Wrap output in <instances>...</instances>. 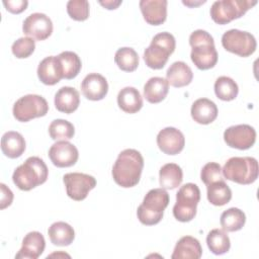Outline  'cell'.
<instances>
[{"mask_svg": "<svg viewBox=\"0 0 259 259\" xmlns=\"http://www.w3.org/2000/svg\"><path fill=\"white\" fill-rule=\"evenodd\" d=\"M117 104L126 113H136L143 107V97L135 87H124L117 94Z\"/></svg>", "mask_w": 259, "mask_h": 259, "instance_id": "25", "label": "cell"}, {"mask_svg": "<svg viewBox=\"0 0 259 259\" xmlns=\"http://www.w3.org/2000/svg\"><path fill=\"white\" fill-rule=\"evenodd\" d=\"M49 157L55 166L65 168L76 164L79 158V152L76 146L70 142L58 141L51 146L49 150Z\"/></svg>", "mask_w": 259, "mask_h": 259, "instance_id": "14", "label": "cell"}, {"mask_svg": "<svg viewBox=\"0 0 259 259\" xmlns=\"http://www.w3.org/2000/svg\"><path fill=\"white\" fill-rule=\"evenodd\" d=\"M193 73L191 68L182 61L174 62L166 72V80L176 88L187 86L191 83Z\"/></svg>", "mask_w": 259, "mask_h": 259, "instance_id": "23", "label": "cell"}, {"mask_svg": "<svg viewBox=\"0 0 259 259\" xmlns=\"http://www.w3.org/2000/svg\"><path fill=\"white\" fill-rule=\"evenodd\" d=\"M238 92V84L228 76H221L214 82V93L221 100H234L237 97Z\"/></svg>", "mask_w": 259, "mask_h": 259, "instance_id": "33", "label": "cell"}, {"mask_svg": "<svg viewBox=\"0 0 259 259\" xmlns=\"http://www.w3.org/2000/svg\"><path fill=\"white\" fill-rule=\"evenodd\" d=\"M58 57L63 66L64 78L68 80L75 78L79 74L82 67V63L79 56L74 52L65 51L62 52Z\"/></svg>", "mask_w": 259, "mask_h": 259, "instance_id": "34", "label": "cell"}, {"mask_svg": "<svg viewBox=\"0 0 259 259\" xmlns=\"http://www.w3.org/2000/svg\"><path fill=\"white\" fill-rule=\"evenodd\" d=\"M99 3L105 7L106 9L112 10V9H116L120 4L121 1H112V0H108V1H99Z\"/></svg>", "mask_w": 259, "mask_h": 259, "instance_id": "41", "label": "cell"}, {"mask_svg": "<svg viewBox=\"0 0 259 259\" xmlns=\"http://www.w3.org/2000/svg\"><path fill=\"white\" fill-rule=\"evenodd\" d=\"M114 62L120 70L133 72L139 66V55L133 48L123 47L116 51Z\"/></svg>", "mask_w": 259, "mask_h": 259, "instance_id": "32", "label": "cell"}, {"mask_svg": "<svg viewBox=\"0 0 259 259\" xmlns=\"http://www.w3.org/2000/svg\"><path fill=\"white\" fill-rule=\"evenodd\" d=\"M207 187V200L215 205L222 206L227 204L232 198V190L224 180L212 182Z\"/></svg>", "mask_w": 259, "mask_h": 259, "instance_id": "29", "label": "cell"}, {"mask_svg": "<svg viewBox=\"0 0 259 259\" xmlns=\"http://www.w3.org/2000/svg\"><path fill=\"white\" fill-rule=\"evenodd\" d=\"M37 77L45 85H55L60 82V80L64 78V74L59 57L50 56L45 58L38 64Z\"/></svg>", "mask_w": 259, "mask_h": 259, "instance_id": "16", "label": "cell"}, {"mask_svg": "<svg viewBox=\"0 0 259 259\" xmlns=\"http://www.w3.org/2000/svg\"><path fill=\"white\" fill-rule=\"evenodd\" d=\"M224 140L231 148L247 150L255 144L256 131L249 124L232 125L225 131Z\"/></svg>", "mask_w": 259, "mask_h": 259, "instance_id": "12", "label": "cell"}, {"mask_svg": "<svg viewBox=\"0 0 259 259\" xmlns=\"http://www.w3.org/2000/svg\"><path fill=\"white\" fill-rule=\"evenodd\" d=\"M222 45L226 51L243 58L251 56L257 47L256 38L253 34L235 28L223 34Z\"/></svg>", "mask_w": 259, "mask_h": 259, "instance_id": "10", "label": "cell"}, {"mask_svg": "<svg viewBox=\"0 0 259 259\" xmlns=\"http://www.w3.org/2000/svg\"><path fill=\"white\" fill-rule=\"evenodd\" d=\"M169 91V83L162 77L150 78L144 86V97L150 103H159L165 99Z\"/></svg>", "mask_w": 259, "mask_h": 259, "instance_id": "26", "label": "cell"}, {"mask_svg": "<svg viewBox=\"0 0 259 259\" xmlns=\"http://www.w3.org/2000/svg\"><path fill=\"white\" fill-rule=\"evenodd\" d=\"M83 95L92 101L103 99L108 92V83L102 75L98 73L88 74L81 83Z\"/></svg>", "mask_w": 259, "mask_h": 259, "instance_id": "17", "label": "cell"}, {"mask_svg": "<svg viewBox=\"0 0 259 259\" xmlns=\"http://www.w3.org/2000/svg\"><path fill=\"white\" fill-rule=\"evenodd\" d=\"M220 223L224 231L237 232L244 227L246 223V215L240 208L231 207L221 214Z\"/></svg>", "mask_w": 259, "mask_h": 259, "instance_id": "30", "label": "cell"}, {"mask_svg": "<svg viewBox=\"0 0 259 259\" xmlns=\"http://www.w3.org/2000/svg\"><path fill=\"white\" fill-rule=\"evenodd\" d=\"M49 134L50 137L57 141H68L71 140L75 135V127L74 125L66 120V119H55L49 125Z\"/></svg>", "mask_w": 259, "mask_h": 259, "instance_id": "35", "label": "cell"}, {"mask_svg": "<svg viewBox=\"0 0 259 259\" xmlns=\"http://www.w3.org/2000/svg\"><path fill=\"white\" fill-rule=\"evenodd\" d=\"M168 204L169 194L164 188L151 189L137 209L139 221L146 226L157 225L162 220Z\"/></svg>", "mask_w": 259, "mask_h": 259, "instance_id": "4", "label": "cell"}, {"mask_svg": "<svg viewBox=\"0 0 259 259\" xmlns=\"http://www.w3.org/2000/svg\"><path fill=\"white\" fill-rule=\"evenodd\" d=\"M157 145L163 153L167 155H177L184 148L185 138L178 128L167 126L159 132Z\"/></svg>", "mask_w": 259, "mask_h": 259, "instance_id": "15", "label": "cell"}, {"mask_svg": "<svg viewBox=\"0 0 259 259\" xmlns=\"http://www.w3.org/2000/svg\"><path fill=\"white\" fill-rule=\"evenodd\" d=\"M257 4L256 0H220L210 7V17L218 24H227L243 16Z\"/></svg>", "mask_w": 259, "mask_h": 259, "instance_id": "8", "label": "cell"}, {"mask_svg": "<svg viewBox=\"0 0 259 259\" xmlns=\"http://www.w3.org/2000/svg\"><path fill=\"white\" fill-rule=\"evenodd\" d=\"M183 180V172L179 165L175 163H167L160 168L159 183L164 189H175Z\"/></svg>", "mask_w": 259, "mask_h": 259, "instance_id": "27", "label": "cell"}, {"mask_svg": "<svg viewBox=\"0 0 259 259\" xmlns=\"http://www.w3.org/2000/svg\"><path fill=\"white\" fill-rule=\"evenodd\" d=\"M144 168V158L135 149L121 151L112 167V178L121 187L130 188L136 186L142 175Z\"/></svg>", "mask_w": 259, "mask_h": 259, "instance_id": "1", "label": "cell"}, {"mask_svg": "<svg viewBox=\"0 0 259 259\" xmlns=\"http://www.w3.org/2000/svg\"><path fill=\"white\" fill-rule=\"evenodd\" d=\"M79 104L80 95L74 87L64 86L55 94V106L61 112L70 114L78 108Z\"/></svg>", "mask_w": 259, "mask_h": 259, "instance_id": "22", "label": "cell"}, {"mask_svg": "<svg viewBox=\"0 0 259 259\" xmlns=\"http://www.w3.org/2000/svg\"><path fill=\"white\" fill-rule=\"evenodd\" d=\"M49 111L47 100L37 94H27L15 101L13 104V116L21 122L32 118L45 116Z\"/></svg>", "mask_w": 259, "mask_h": 259, "instance_id": "9", "label": "cell"}, {"mask_svg": "<svg viewBox=\"0 0 259 259\" xmlns=\"http://www.w3.org/2000/svg\"><path fill=\"white\" fill-rule=\"evenodd\" d=\"M191 46L190 58L199 70L213 68L218 62V52L214 47L213 37L205 30L196 29L189 36Z\"/></svg>", "mask_w": 259, "mask_h": 259, "instance_id": "2", "label": "cell"}, {"mask_svg": "<svg viewBox=\"0 0 259 259\" xmlns=\"http://www.w3.org/2000/svg\"><path fill=\"white\" fill-rule=\"evenodd\" d=\"M208 249L214 255H223L231 248V242L228 234L223 229L211 230L206 237Z\"/></svg>", "mask_w": 259, "mask_h": 259, "instance_id": "31", "label": "cell"}, {"mask_svg": "<svg viewBox=\"0 0 259 259\" xmlns=\"http://www.w3.org/2000/svg\"><path fill=\"white\" fill-rule=\"evenodd\" d=\"M167 0H141L140 8L144 19L151 25H160L167 18Z\"/></svg>", "mask_w": 259, "mask_h": 259, "instance_id": "18", "label": "cell"}, {"mask_svg": "<svg viewBox=\"0 0 259 259\" xmlns=\"http://www.w3.org/2000/svg\"><path fill=\"white\" fill-rule=\"evenodd\" d=\"M202 255V248L199 241L191 236H184L175 245L172 259H199Z\"/></svg>", "mask_w": 259, "mask_h": 259, "instance_id": "21", "label": "cell"}, {"mask_svg": "<svg viewBox=\"0 0 259 259\" xmlns=\"http://www.w3.org/2000/svg\"><path fill=\"white\" fill-rule=\"evenodd\" d=\"M51 242L56 246H69L75 239V231L68 223L56 222L48 230Z\"/></svg>", "mask_w": 259, "mask_h": 259, "instance_id": "28", "label": "cell"}, {"mask_svg": "<svg viewBox=\"0 0 259 259\" xmlns=\"http://www.w3.org/2000/svg\"><path fill=\"white\" fill-rule=\"evenodd\" d=\"M190 112L194 121L200 124H208L217 118L218 107L210 99L199 98L192 103Z\"/></svg>", "mask_w": 259, "mask_h": 259, "instance_id": "20", "label": "cell"}, {"mask_svg": "<svg viewBox=\"0 0 259 259\" xmlns=\"http://www.w3.org/2000/svg\"><path fill=\"white\" fill-rule=\"evenodd\" d=\"M48 175L49 170L44 160L32 156L14 170L12 180L20 190L28 191L44 184L48 179Z\"/></svg>", "mask_w": 259, "mask_h": 259, "instance_id": "3", "label": "cell"}, {"mask_svg": "<svg viewBox=\"0 0 259 259\" xmlns=\"http://www.w3.org/2000/svg\"><path fill=\"white\" fill-rule=\"evenodd\" d=\"M35 49V41L29 36H23L16 39L11 47L12 54L18 59L28 58Z\"/></svg>", "mask_w": 259, "mask_h": 259, "instance_id": "37", "label": "cell"}, {"mask_svg": "<svg viewBox=\"0 0 259 259\" xmlns=\"http://www.w3.org/2000/svg\"><path fill=\"white\" fill-rule=\"evenodd\" d=\"M3 5L5 6L7 11L14 14H18L26 9L28 2L26 0H8L3 1Z\"/></svg>", "mask_w": 259, "mask_h": 259, "instance_id": "39", "label": "cell"}, {"mask_svg": "<svg viewBox=\"0 0 259 259\" xmlns=\"http://www.w3.org/2000/svg\"><path fill=\"white\" fill-rule=\"evenodd\" d=\"M1 186V205L0 208L4 209L5 207L9 206L13 200V193L9 187H7L4 183L0 184Z\"/></svg>", "mask_w": 259, "mask_h": 259, "instance_id": "40", "label": "cell"}, {"mask_svg": "<svg viewBox=\"0 0 259 259\" xmlns=\"http://www.w3.org/2000/svg\"><path fill=\"white\" fill-rule=\"evenodd\" d=\"M175 47L176 40L173 34L167 31L157 33L144 52L146 65L154 70L162 69L166 65L170 55L174 53Z\"/></svg>", "mask_w": 259, "mask_h": 259, "instance_id": "5", "label": "cell"}, {"mask_svg": "<svg viewBox=\"0 0 259 259\" xmlns=\"http://www.w3.org/2000/svg\"><path fill=\"white\" fill-rule=\"evenodd\" d=\"M200 178L205 185H208L219 180H224L221 165L215 162L206 163L201 169Z\"/></svg>", "mask_w": 259, "mask_h": 259, "instance_id": "38", "label": "cell"}, {"mask_svg": "<svg viewBox=\"0 0 259 259\" xmlns=\"http://www.w3.org/2000/svg\"><path fill=\"white\" fill-rule=\"evenodd\" d=\"M67 195L76 201L85 199L90 190L96 186V179L89 174L80 172L67 173L63 177Z\"/></svg>", "mask_w": 259, "mask_h": 259, "instance_id": "11", "label": "cell"}, {"mask_svg": "<svg viewBox=\"0 0 259 259\" xmlns=\"http://www.w3.org/2000/svg\"><path fill=\"white\" fill-rule=\"evenodd\" d=\"M200 200V190L194 183H185L176 193L173 206L174 218L182 223L190 222L196 214V206Z\"/></svg>", "mask_w": 259, "mask_h": 259, "instance_id": "7", "label": "cell"}, {"mask_svg": "<svg viewBox=\"0 0 259 259\" xmlns=\"http://www.w3.org/2000/svg\"><path fill=\"white\" fill-rule=\"evenodd\" d=\"M182 3L183 4H185V5H187V6H190V7H192L193 5L195 6V5H199V4H201V3H205V1H200V2H198V3H191V2H189V1H182Z\"/></svg>", "mask_w": 259, "mask_h": 259, "instance_id": "42", "label": "cell"}, {"mask_svg": "<svg viewBox=\"0 0 259 259\" xmlns=\"http://www.w3.org/2000/svg\"><path fill=\"white\" fill-rule=\"evenodd\" d=\"M46 241L41 233L37 231L29 232L22 240V246L15 258L24 259H37L44 252Z\"/></svg>", "mask_w": 259, "mask_h": 259, "instance_id": "19", "label": "cell"}, {"mask_svg": "<svg viewBox=\"0 0 259 259\" xmlns=\"http://www.w3.org/2000/svg\"><path fill=\"white\" fill-rule=\"evenodd\" d=\"M69 16L77 21H84L89 17V2L87 0H70L67 3Z\"/></svg>", "mask_w": 259, "mask_h": 259, "instance_id": "36", "label": "cell"}, {"mask_svg": "<svg viewBox=\"0 0 259 259\" xmlns=\"http://www.w3.org/2000/svg\"><path fill=\"white\" fill-rule=\"evenodd\" d=\"M1 150L8 158H18L25 151V140L22 135L17 132H6L1 138Z\"/></svg>", "mask_w": 259, "mask_h": 259, "instance_id": "24", "label": "cell"}, {"mask_svg": "<svg viewBox=\"0 0 259 259\" xmlns=\"http://www.w3.org/2000/svg\"><path fill=\"white\" fill-rule=\"evenodd\" d=\"M258 172V162L253 157H232L222 169L226 179L242 185L255 182Z\"/></svg>", "mask_w": 259, "mask_h": 259, "instance_id": "6", "label": "cell"}, {"mask_svg": "<svg viewBox=\"0 0 259 259\" xmlns=\"http://www.w3.org/2000/svg\"><path fill=\"white\" fill-rule=\"evenodd\" d=\"M22 30L25 35L31 38L36 40H45L53 32V22L45 13H31L24 19Z\"/></svg>", "mask_w": 259, "mask_h": 259, "instance_id": "13", "label": "cell"}]
</instances>
